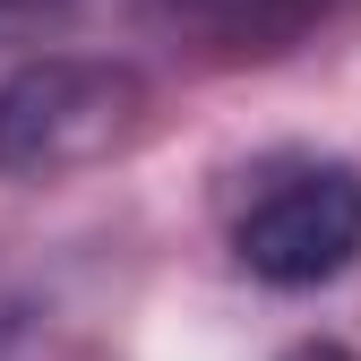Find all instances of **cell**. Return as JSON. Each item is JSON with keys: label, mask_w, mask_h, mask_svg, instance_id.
Returning a JSON list of instances; mask_svg holds the SVG:
<instances>
[{"label": "cell", "mask_w": 361, "mask_h": 361, "mask_svg": "<svg viewBox=\"0 0 361 361\" xmlns=\"http://www.w3.org/2000/svg\"><path fill=\"white\" fill-rule=\"evenodd\" d=\"M155 86L104 52H35L0 78V180H69L138 147Z\"/></svg>", "instance_id": "1"}, {"label": "cell", "mask_w": 361, "mask_h": 361, "mask_svg": "<svg viewBox=\"0 0 361 361\" xmlns=\"http://www.w3.org/2000/svg\"><path fill=\"white\" fill-rule=\"evenodd\" d=\"M233 258L276 293L336 284L361 258V172L327 155V164H293L284 180H267L233 215Z\"/></svg>", "instance_id": "2"}, {"label": "cell", "mask_w": 361, "mask_h": 361, "mask_svg": "<svg viewBox=\"0 0 361 361\" xmlns=\"http://www.w3.org/2000/svg\"><path fill=\"white\" fill-rule=\"evenodd\" d=\"M336 0H155V18L207 35L215 52H284L301 26H319Z\"/></svg>", "instance_id": "3"}, {"label": "cell", "mask_w": 361, "mask_h": 361, "mask_svg": "<svg viewBox=\"0 0 361 361\" xmlns=\"http://www.w3.org/2000/svg\"><path fill=\"white\" fill-rule=\"evenodd\" d=\"M0 361H52V310L26 293H0Z\"/></svg>", "instance_id": "4"}, {"label": "cell", "mask_w": 361, "mask_h": 361, "mask_svg": "<svg viewBox=\"0 0 361 361\" xmlns=\"http://www.w3.org/2000/svg\"><path fill=\"white\" fill-rule=\"evenodd\" d=\"M276 361H361V353L336 344V336H310V344H293V353H276Z\"/></svg>", "instance_id": "5"}, {"label": "cell", "mask_w": 361, "mask_h": 361, "mask_svg": "<svg viewBox=\"0 0 361 361\" xmlns=\"http://www.w3.org/2000/svg\"><path fill=\"white\" fill-rule=\"evenodd\" d=\"M35 9H43V0H0V35H9L18 18H35Z\"/></svg>", "instance_id": "6"}]
</instances>
